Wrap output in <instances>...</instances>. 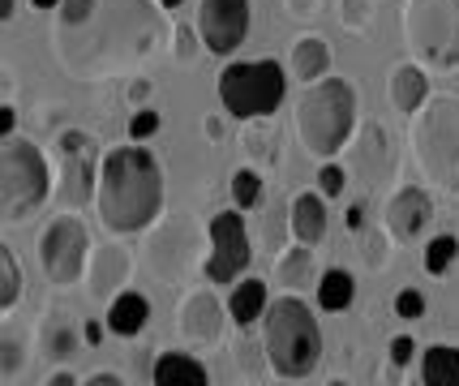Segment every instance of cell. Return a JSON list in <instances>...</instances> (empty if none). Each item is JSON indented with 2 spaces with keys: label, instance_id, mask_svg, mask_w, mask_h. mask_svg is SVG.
<instances>
[{
  "label": "cell",
  "instance_id": "6da1fadb",
  "mask_svg": "<svg viewBox=\"0 0 459 386\" xmlns=\"http://www.w3.org/2000/svg\"><path fill=\"white\" fill-rule=\"evenodd\" d=\"M160 35L151 0H100L82 30H56V56L78 78H103L142 64L160 47Z\"/></svg>",
  "mask_w": 459,
  "mask_h": 386
},
{
  "label": "cell",
  "instance_id": "7a4b0ae2",
  "mask_svg": "<svg viewBox=\"0 0 459 386\" xmlns=\"http://www.w3.org/2000/svg\"><path fill=\"white\" fill-rule=\"evenodd\" d=\"M100 219L112 232H142L163 210V172L160 159L138 142L112 146L100 163Z\"/></svg>",
  "mask_w": 459,
  "mask_h": 386
},
{
  "label": "cell",
  "instance_id": "3957f363",
  "mask_svg": "<svg viewBox=\"0 0 459 386\" xmlns=\"http://www.w3.org/2000/svg\"><path fill=\"white\" fill-rule=\"evenodd\" d=\"M357 129V95L343 78H322L297 99V138L305 155L335 159Z\"/></svg>",
  "mask_w": 459,
  "mask_h": 386
},
{
  "label": "cell",
  "instance_id": "277c9868",
  "mask_svg": "<svg viewBox=\"0 0 459 386\" xmlns=\"http://www.w3.org/2000/svg\"><path fill=\"white\" fill-rule=\"evenodd\" d=\"M262 347H266L271 369L280 378H288V382H300V378H309L318 369L322 330L314 322V313L305 309V301L280 296V301L266 305V313H262Z\"/></svg>",
  "mask_w": 459,
  "mask_h": 386
},
{
  "label": "cell",
  "instance_id": "5b68a950",
  "mask_svg": "<svg viewBox=\"0 0 459 386\" xmlns=\"http://www.w3.org/2000/svg\"><path fill=\"white\" fill-rule=\"evenodd\" d=\"M52 189H56V176L39 146L18 133L0 138V215H4V224L30 219L48 202Z\"/></svg>",
  "mask_w": 459,
  "mask_h": 386
},
{
  "label": "cell",
  "instance_id": "8992f818",
  "mask_svg": "<svg viewBox=\"0 0 459 386\" xmlns=\"http://www.w3.org/2000/svg\"><path fill=\"white\" fill-rule=\"evenodd\" d=\"M412 159L420 176L438 189H459V99L429 95L412 116Z\"/></svg>",
  "mask_w": 459,
  "mask_h": 386
},
{
  "label": "cell",
  "instance_id": "52a82bcc",
  "mask_svg": "<svg viewBox=\"0 0 459 386\" xmlns=\"http://www.w3.org/2000/svg\"><path fill=\"white\" fill-rule=\"evenodd\" d=\"M400 30L408 56L425 69H451L459 61V0H408Z\"/></svg>",
  "mask_w": 459,
  "mask_h": 386
},
{
  "label": "cell",
  "instance_id": "ba28073f",
  "mask_svg": "<svg viewBox=\"0 0 459 386\" xmlns=\"http://www.w3.org/2000/svg\"><path fill=\"white\" fill-rule=\"evenodd\" d=\"M283 95H288V78L275 61H237L220 73V103L237 121L275 116Z\"/></svg>",
  "mask_w": 459,
  "mask_h": 386
},
{
  "label": "cell",
  "instance_id": "9c48e42d",
  "mask_svg": "<svg viewBox=\"0 0 459 386\" xmlns=\"http://www.w3.org/2000/svg\"><path fill=\"white\" fill-rule=\"evenodd\" d=\"M100 146L91 133L69 129L56 138V202L60 210H82L100 193Z\"/></svg>",
  "mask_w": 459,
  "mask_h": 386
},
{
  "label": "cell",
  "instance_id": "30bf717a",
  "mask_svg": "<svg viewBox=\"0 0 459 386\" xmlns=\"http://www.w3.org/2000/svg\"><path fill=\"white\" fill-rule=\"evenodd\" d=\"M91 262V232L78 219V210H60V219L43 227L39 236V266L52 284L69 287L82 279V270Z\"/></svg>",
  "mask_w": 459,
  "mask_h": 386
},
{
  "label": "cell",
  "instance_id": "8fae6325",
  "mask_svg": "<svg viewBox=\"0 0 459 386\" xmlns=\"http://www.w3.org/2000/svg\"><path fill=\"white\" fill-rule=\"evenodd\" d=\"M198 224L189 215H168L151 236H146V266L160 275V279H185L194 266H198V249H202Z\"/></svg>",
  "mask_w": 459,
  "mask_h": 386
},
{
  "label": "cell",
  "instance_id": "7c38bea8",
  "mask_svg": "<svg viewBox=\"0 0 459 386\" xmlns=\"http://www.w3.org/2000/svg\"><path fill=\"white\" fill-rule=\"evenodd\" d=\"M254 262V244L245 232L240 210H220L211 219V258H206V279L211 284H237Z\"/></svg>",
  "mask_w": 459,
  "mask_h": 386
},
{
  "label": "cell",
  "instance_id": "4fadbf2b",
  "mask_svg": "<svg viewBox=\"0 0 459 386\" xmlns=\"http://www.w3.org/2000/svg\"><path fill=\"white\" fill-rule=\"evenodd\" d=\"M194 26L211 56H232L249 35V0H202Z\"/></svg>",
  "mask_w": 459,
  "mask_h": 386
},
{
  "label": "cell",
  "instance_id": "5bb4252c",
  "mask_svg": "<svg viewBox=\"0 0 459 386\" xmlns=\"http://www.w3.org/2000/svg\"><path fill=\"white\" fill-rule=\"evenodd\" d=\"M429 219H434V206H429V193L425 189H417V184H408V189H400V193H391V202H386V210H382V227H386V236L391 241H417L420 232L429 227Z\"/></svg>",
  "mask_w": 459,
  "mask_h": 386
},
{
  "label": "cell",
  "instance_id": "9a60e30c",
  "mask_svg": "<svg viewBox=\"0 0 459 386\" xmlns=\"http://www.w3.org/2000/svg\"><path fill=\"white\" fill-rule=\"evenodd\" d=\"M129 270H134V253L125 244H100L91 249V262H86V292L95 301H117V287H125Z\"/></svg>",
  "mask_w": 459,
  "mask_h": 386
},
{
  "label": "cell",
  "instance_id": "2e32d148",
  "mask_svg": "<svg viewBox=\"0 0 459 386\" xmlns=\"http://www.w3.org/2000/svg\"><path fill=\"white\" fill-rule=\"evenodd\" d=\"M180 335L189 339V344H215L223 330V305L215 292H206V287H198V292H189L185 301H180Z\"/></svg>",
  "mask_w": 459,
  "mask_h": 386
},
{
  "label": "cell",
  "instance_id": "e0dca14e",
  "mask_svg": "<svg viewBox=\"0 0 459 386\" xmlns=\"http://www.w3.org/2000/svg\"><path fill=\"white\" fill-rule=\"evenodd\" d=\"M352 167H357V176L369 184V189L386 184L391 167H395V155H391V138H386V129H382L378 121H365V124H360V138H357V155H352Z\"/></svg>",
  "mask_w": 459,
  "mask_h": 386
},
{
  "label": "cell",
  "instance_id": "ac0fdd59",
  "mask_svg": "<svg viewBox=\"0 0 459 386\" xmlns=\"http://www.w3.org/2000/svg\"><path fill=\"white\" fill-rule=\"evenodd\" d=\"M391 103L403 116H417L420 107L429 103V78H425V64H395L391 69Z\"/></svg>",
  "mask_w": 459,
  "mask_h": 386
},
{
  "label": "cell",
  "instance_id": "d6986e66",
  "mask_svg": "<svg viewBox=\"0 0 459 386\" xmlns=\"http://www.w3.org/2000/svg\"><path fill=\"white\" fill-rule=\"evenodd\" d=\"M288 227H292V236L297 244H314L326 236V198L322 193H297L292 198V210H288Z\"/></svg>",
  "mask_w": 459,
  "mask_h": 386
},
{
  "label": "cell",
  "instance_id": "ffe728a7",
  "mask_svg": "<svg viewBox=\"0 0 459 386\" xmlns=\"http://www.w3.org/2000/svg\"><path fill=\"white\" fill-rule=\"evenodd\" d=\"M288 69H292V78L297 81H322L326 78V69H331V47H326V39H318V35H300L297 43H292V56H288Z\"/></svg>",
  "mask_w": 459,
  "mask_h": 386
},
{
  "label": "cell",
  "instance_id": "44dd1931",
  "mask_svg": "<svg viewBox=\"0 0 459 386\" xmlns=\"http://www.w3.org/2000/svg\"><path fill=\"white\" fill-rule=\"evenodd\" d=\"M151 386H206V365L189 352H163L151 369Z\"/></svg>",
  "mask_w": 459,
  "mask_h": 386
},
{
  "label": "cell",
  "instance_id": "7402d4cb",
  "mask_svg": "<svg viewBox=\"0 0 459 386\" xmlns=\"http://www.w3.org/2000/svg\"><path fill=\"white\" fill-rule=\"evenodd\" d=\"M146 322H151V301H146L142 292H120L117 301L108 305V330H112V335L134 339Z\"/></svg>",
  "mask_w": 459,
  "mask_h": 386
},
{
  "label": "cell",
  "instance_id": "603a6c76",
  "mask_svg": "<svg viewBox=\"0 0 459 386\" xmlns=\"http://www.w3.org/2000/svg\"><path fill=\"white\" fill-rule=\"evenodd\" d=\"M420 386H459V347L434 344L420 356Z\"/></svg>",
  "mask_w": 459,
  "mask_h": 386
},
{
  "label": "cell",
  "instance_id": "cb8c5ba5",
  "mask_svg": "<svg viewBox=\"0 0 459 386\" xmlns=\"http://www.w3.org/2000/svg\"><path fill=\"white\" fill-rule=\"evenodd\" d=\"M271 305V296H266V284L262 279H240L232 287V301H228V313H232V322L237 326H254L266 313Z\"/></svg>",
  "mask_w": 459,
  "mask_h": 386
},
{
  "label": "cell",
  "instance_id": "d4e9b609",
  "mask_svg": "<svg viewBox=\"0 0 459 386\" xmlns=\"http://www.w3.org/2000/svg\"><path fill=\"white\" fill-rule=\"evenodd\" d=\"M352 296H357V279H352V270H343V266L322 270V279H318V305L326 309V313H343V309L352 305Z\"/></svg>",
  "mask_w": 459,
  "mask_h": 386
},
{
  "label": "cell",
  "instance_id": "484cf974",
  "mask_svg": "<svg viewBox=\"0 0 459 386\" xmlns=\"http://www.w3.org/2000/svg\"><path fill=\"white\" fill-rule=\"evenodd\" d=\"M245 150L254 155L258 163H275V150H280V133H275V124L266 121V116H258V121L245 124Z\"/></svg>",
  "mask_w": 459,
  "mask_h": 386
},
{
  "label": "cell",
  "instance_id": "4316f807",
  "mask_svg": "<svg viewBox=\"0 0 459 386\" xmlns=\"http://www.w3.org/2000/svg\"><path fill=\"white\" fill-rule=\"evenodd\" d=\"M275 275H280L283 287H305V279L314 275V253H309V244H297V249H288L275 266Z\"/></svg>",
  "mask_w": 459,
  "mask_h": 386
},
{
  "label": "cell",
  "instance_id": "83f0119b",
  "mask_svg": "<svg viewBox=\"0 0 459 386\" xmlns=\"http://www.w3.org/2000/svg\"><path fill=\"white\" fill-rule=\"evenodd\" d=\"M228 189H232V202H237V210H254V206L262 202V176L254 172V167H240V172H232Z\"/></svg>",
  "mask_w": 459,
  "mask_h": 386
},
{
  "label": "cell",
  "instance_id": "f1b7e54d",
  "mask_svg": "<svg viewBox=\"0 0 459 386\" xmlns=\"http://www.w3.org/2000/svg\"><path fill=\"white\" fill-rule=\"evenodd\" d=\"M18 296H22L18 258H13V249H0V309L9 313V309L18 305Z\"/></svg>",
  "mask_w": 459,
  "mask_h": 386
},
{
  "label": "cell",
  "instance_id": "f546056e",
  "mask_svg": "<svg viewBox=\"0 0 459 386\" xmlns=\"http://www.w3.org/2000/svg\"><path fill=\"white\" fill-rule=\"evenodd\" d=\"M455 253H459V241L451 236V232L434 236V241L425 244V270H429V275H442L446 266L455 262Z\"/></svg>",
  "mask_w": 459,
  "mask_h": 386
},
{
  "label": "cell",
  "instance_id": "4dcf8cb0",
  "mask_svg": "<svg viewBox=\"0 0 459 386\" xmlns=\"http://www.w3.org/2000/svg\"><path fill=\"white\" fill-rule=\"evenodd\" d=\"M100 0H60V13H56V30H82L91 13H95Z\"/></svg>",
  "mask_w": 459,
  "mask_h": 386
},
{
  "label": "cell",
  "instance_id": "1f68e13d",
  "mask_svg": "<svg viewBox=\"0 0 459 386\" xmlns=\"http://www.w3.org/2000/svg\"><path fill=\"white\" fill-rule=\"evenodd\" d=\"M374 0H340V21L352 30V35H365L374 26Z\"/></svg>",
  "mask_w": 459,
  "mask_h": 386
},
{
  "label": "cell",
  "instance_id": "d6a6232c",
  "mask_svg": "<svg viewBox=\"0 0 459 386\" xmlns=\"http://www.w3.org/2000/svg\"><path fill=\"white\" fill-rule=\"evenodd\" d=\"M74 352H78V335H74V326H69V322H52V326H48V356L65 361V356H74Z\"/></svg>",
  "mask_w": 459,
  "mask_h": 386
},
{
  "label": "cell",
  "instance_id": "836d02e7",
  "mask_svg": "<svg viewBox=\"0 0 459 386\" xmlns=\"http://www.w3.org/2000/svg\"><path fill=\"white\" fill-rule=\"evenodd\" d=\"M343 189H348V172H343L340 163L326 159L318 167V193H322V198H340Z\"/></svg>",
  "mask_w": 459,
  "mask_h": 386
},
{
  "label": "cell",
  "instance_id": "e575fe53",
  "mask_svg": "<svg viewBox=\"0 0 459 386\" xmlns=\"http://www.w3.org/2000/svg\"><path fill=\"white\" fill-rule=\"evenodd\" d=\"M155 133H160V112L138 107V112L129 116V142H146V138H155Z\"/></svg>",
  "mask_w": 459,
  "mask_h": 386
},
{
  "label": "cell",
  "instance_id": "d590c367",
  "mask_svg": "<svg viewBox=\"0 0 459 386\" xmlns=\"http://www.w3.org/2000/svg\"><path fill=\"white\" fill-rule=\"evenodd\" d=\"M395 313H400L403 322H417L420 313H425V296H420L417 287H403L400 296H395Z\"/></svg>",
  "mask_w": 459,
  "mask_h": 386
},
{
  "label": "cell",
  "instance_id": "8d00e7d4",
  "mask_svg": "<svg viewBox=\"0 0 459 386\" xmlns=\"http://www.w3.org/2000/svg\"><path fill=\"white\" fill-rule=\"evenodd\" d=\"M194 30H198V26H194ZM194 30H189V26L177 30V61H185V64L198 56V43H202V35H194Z\"/></svg>",
  "mask_w": 459,
  "mask_h": 386
},
{
  "label": "cell",
  "instance_id": "74e56055",
  "mask_svg": "<svg viewBox=\"0 0 459 386\" xmlns=\"http://www.w3.org/2000/svg\"><path fill=\"white\" fill-rule=\"evenodd\" d=\"M386 241H391V236H386ZM386 241H382V236L365 241V249H360V262L369 266V270H382V266H386Z\"/></svg>",
  "mask_w": 459,
  "mask_h": 386
},
{
  "label": "cell",
  "instance_id": "f35d334b",
  "mask_svg": "<svg viewBox=\"0 0 459 386\" xmlns=\"http://www.w3.org/2000/svg\"><path fill=\"white\" fill-rule=\"evenodd\" d=\"M412 356H417V344H412V339H408V335H395V339H391V365H408V361H412Z\"/></svg>",
  "mask_w": 459,
  "mask_h": 386
},
{
  "label": "cell",
  "instance_id": "ab89813d",
  "mask_svg": "<svg viewBox=\"0 0 459 386\" xmlns=\"http://www.w3.org/2000/svg\"><path fill=\"white\" fill-rule=\"evenodd\" d=\"M18 365H22V347H18V339H13V335H4V378H13V373H18Z\"/></svg>",
  "mask_w": 459,
  "mask_h": 386
},
{
  "label": "cell",
  "instance_id": "60d3db41",
  "mask_svg": "<svg viewBox=\"0 0 459 386\" xmlns=\"http://www.w3.org/2000/svg\"><path fill=\"white\" fill-rule=\"evenodd\" d=\"M283 9H288V18H314L318 13V0H283Z\"/></svg>",
  "mask_w": 459,
  "mask_h": 386
},
{
  "label": "cell",
  "instance_id": "b9f144b4",
  "mask_svg": "<svg viewBox=\"0 0 459 386\" xmlns=\"http://www.w3.org/2000/svg\"><path fill=\"white\" fill-rule=\"evenodd\" d=\"M13 124H18V112H13V103H4V107H0V138H9Z\"/></svg>",
  "mask_w": 459,
  "mask_h": 386
},
{
  "label": "cell",
  "instance_id": "7bdbcfd3",
  "mask_svg": "<svg viewBox=\"0 0 459 386\" xmlns=\"http://www.w3.org/2000/svg\"><path fill=\"white\" fill-rule=\"evenodd\" d=\"M348 232H365V206H348Z\"/></svg>",
  "mask_w": 459,
  "mask_h": 386
},
{
  "label": "cell",
  "instance_id": "ee69618b",
  "mask_svg": "<svg viewBox=\"0 0 459 386\" xmlns=\"http://www.w3.org/2000/svg\"><path fill=\"white\" fill-rule=\"evenodd\" d=\"M82 339H86L91 347H100L103 344V326L100 322H86V326H82Z\"/></svg>",
  "mask_w": 459,
  "mask_h": 386
},
{
  "label": "cell",
  "instance_id": "f6af8a7d",
  "mask_svg": "<svg viewBox=\"0 0 459 386\" xmlns=\"http://www.w3.org/2000/svg\"><path fill=\"white\" fill-rule=\"evenodd\" d=\"M146 95H151V81H134V86H129V103H142V99H146Z\"/></svg>",
  "mask_w": 459,
  "mask_h": 386
},
{
  "label": "cell",
  "instance_id": "bcb514c9",
  "mask_svg": "<svg viewBox=\"0 0 459 386\" xmlns=\"http://www.w3.org/2000/svg\"><path fill=\"white\" fill-rule=\"evenodd\" d=\"M86 386H125V382H120L117 373H95V378H91Z\"/></svg>",
  "mask_w": 459,
  "mask_h": 386
},
{
  "label": "cell",
  "instance_id": "7dc6e473",
  "mask_svg": "<svg viewBox=\"0 0 459 386\" xmlns=\"http://www.w3.org/2000/svg\"><path fill=\"white\" fill-rule=\"evenodd\" d=\"M13 13H18V0H0V18L13 21Z\"/></svg>",
  "mask_w": 459,
  "mask_h": 386
},
{
  "label": "cell",
  "instance_id": "c3c4849f",
  "mask_svg": "<svg viewBox=\"0 0 459 386\" xmlns=\"http://www.w3.org/2000/svg\"><path fill=\"white\" fill-rule=\"evenodd\" d=\"M48 386H78V382H74V378L60 369V373H52V378H48Z\"/></svg>",
  "mask_w": 459,
  "mask_h": 386
},
{
  "label": "cell",
  "instance_id": "681fc988",
  "mask_svg": "<svg viewBox=\"0 0 459 386\" xmlns=\"http://www.w3.org/2000/svg\"><path fill=\"white\" fill-rule=\"evenodd\" d=\"M35 9H60V0H30Z\"/></svg>",
  "mask_w": 459,
  "mask_h": 386
},
{
  "label": "cell",
  "instance_id": "f907efd6",
  "mask_svg": "<svg viewBox=\"0 0 459 386\" xmlns=\"http://www.w3.org/2000/svg\"><path fill=\"white\" fill-rule=\"evenodd\" d=\"M160 9H177V4H185V0H155Z\"/></svg>",
  "mask_w": 459,
  "mask_h": 386
},
{
  "label": "cell",
  "instance_id": "816d5d0a",
  "mask_svg": "<svg viewBox=\"0 0 459 386\" xmlns=\"http://www.w3.org/2000/svg\"><path fill=\"white\" fill-rule=\"evenodd\" d=\"M331 386H348V382H331Z\"/></svg>",
  "mask_w": 459,
  "mask_h": 386
}]
</instances>
